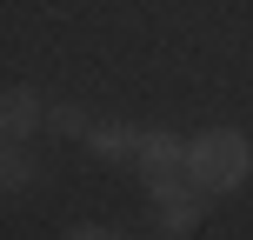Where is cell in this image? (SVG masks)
<instances>
[{
    "label": "cell",
    "mask_w": 253,
    "mask_h": 240,
    "mask_svg": "<svg viewBox=\"0 0 253 240\" xmlns=\"http://www.w3.org/2000/svg\"><path fill=\"white\" fill-rule=\"evenodd\" d=\"M247 167H253V153H247V140L240 134H200V140H187V180L193 187H207V193H227V187H240L247 180Z\"/></svg>",
    "instance_id": "obj_1"
},
{
    "label": "cell",
    "mask_w": 253,
    "mask_h": 240,
    "mask_svg": "<svg viewBox=\"0 0 253 240\" xmlns=\"http://www.w3.org/2000/svg\"><path fill=\"white\" fill-rule=\"evenodd\" d=\"M153 200H160L167 227H193V214H200V200H193V187H180V174H153Z\"/></svg>",
    "instance_id": "obj_2"
},
{
    "label": "cell",
    "mask_w": 253,
    "mask_h": 240,
    "mask_svg": "<svg viewBox=\"0 0 253 240\" xmlns=\"http://www.w3.org/2000/svg\"><path fill=\"white\" fill-rule=\"evenodd\" d=\"M133 160L147 167V180H153V174H180L187 147H180L173 134H133Z\"/></svg>",
    "instance_id": "obj_3"
},
{
    "label": "cell",
    "mask_w": 253,
    "mask_h": 240,
    "mask_svg": "<svg viewBox=\"0 0 253 240\" xmlns=\"http://www.w3.org/2000/svg\"><path fill=\"white\" fill-rule=\"evenodd\" d=\"M34 127H40V100H34V94H20V87L0 94V134H7V140H27Z\"/></svg>",
    "instance_id": "obj_4"
},
{
    "label": "cell",
    "mask_w": 253,
    "mask_h": 240,
    "mask_svg": "<svg viewBox=\"0 0 253 240\" xmlns=\"http://www.w3.org/2000/svg\"><path fill=\"white\" fill-rule=\"evenodd\" d=\"M93 153H100V160H126V153H133V134H120V127H100V134H93Z\"/></svg>",
    "instance_id": "obj_5"
},
{
    "label": "cell",
    "mask_w": 253,
    "mask_h": 240,
    "mask_svg": "<svg viewBox=\"0 0 253 240\" xmlns=\"http://www.w3.org/2000/svg\"><path fill=\"white\" fill-rule=\"evenodd\" d=\"M27 180H34V160H27V153H7V147H0V187H27Z\"/></svg>",
    "instance_id": "obj_6"
},
{
    "label": "cell",
    "mask_w": 253,
    "mask_h": 240,
    "mask_svg": "<svg viewBox=\"0 0 253 240\" xmlns=\"http://www.w3.org/2000/svg\"><path fill=\"white\" fill-rule=\"evenodd\" d=\"M53 127H60V134H80V114H74V107H53V114H47Z\"/></svg>",
    "instance_id": "obj_7"
},
{
    "label": "cell",
    "mask_w": 253,
    "mask_h": 240,
    "mask_svg": "<svg viewBox=\"0 0 253 240\" xmlns=\"http://www.w3.org/2000/svg\"><path fill=\"white\" fill-rule=\"evenodd\" d=\"M67 240H114V234H100V227H74Z\"/></svg>",
    "instance_id": "obj_8"
}]
</instances>
